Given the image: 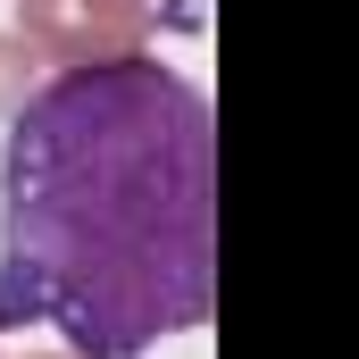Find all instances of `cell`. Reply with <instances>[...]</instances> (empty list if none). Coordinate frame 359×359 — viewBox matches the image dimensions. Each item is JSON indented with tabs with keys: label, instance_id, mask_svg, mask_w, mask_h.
Here are the masks:
<instances>
[{
	"label": "cell",
	"instance_id": "obj_2",
	"mask_svg": "<svg viewBox=\"0 0 359 359\" xmlns=\"http://www.w3.org/2000/svg\"><path fill=\"white\" fill-rule=\"evenodd\" d=\"M151 0H17V42L50 67H92L126 59L151 42Z\"/></svg>",
	"mask_w": 359,
	"mask_h": 359
},
{
	"label": "cell",
	"instance_id": "obj_1",
	"mask_svg": "<svg viewBox=\"0 0 359 359\" xmlns=\"http://www.w3.org/2000/svg\"><path fill=\"white\" fill-rule=\"evenodd\" d=\"M217 292V117L184 67H50L0 142V326L151 359Z\"/></svg>",
	"mask_w": 359,
	"mask_h": 359
},
{
	"label": "cell",
	"instance_id": "obj_3",
	"mask_svg": "<svg viewBox=\"0 0 359 359\" xmlns=\"http://www.w3.org/2000/svg\"><path fill=\"white\" fill-rule=\"evenodd\" d=\"M42 359H76V351H42Z\"/></svg>",
	"mask_w": 359,
	"mask_h": 359
}]
</instances>
